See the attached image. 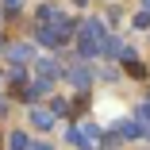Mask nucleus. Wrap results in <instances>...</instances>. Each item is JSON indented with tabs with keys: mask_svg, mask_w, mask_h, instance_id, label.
Segmentation results:
<instances>
[{
	"mask_svg": "<svg viewBox=\"0 0 150 150\" xmlns=\"http://www.w3.org/2000/svg\"><path fill=\"white\" fill-rule=\"evenodd\" d=\"M77 31V27H73V19H66V16H58L54 23H46V27H39V42L42 46H62L69 35Z\"/></svg>",
	"mask_w": 150,
	"mask_h": 150,
	"instance_id": "1",
	"label": "nucleus"
},
{
	"mask_svg": "<svg viewBox=\"0 0 150 150\" xmlns=\"http://www.w3.org/2000/svg\"><path fill=\"white\" fill-rule=\"evenodd\" d=\"M100 46H104V27H100L96 19H85V23H81V54H85V58H96Z\"/></svg>",
	"mask_w": 150,
	"mask_h": 150,
	"instance_id": "2",
	"label": "nucleus"
},
{
	"mask_svg": "<svg viewBox=\"0 0 150 150\" xmlns=\"http://www.w3.org/2000/svg\"><path fill=\"white\" fill-rule=\"evenodd\" d=\"M66 77H69V85H73V88H88V81H93V73H88L85 66H69V69H66Z\"/></svg>",
	"mask_w": 150,
	"mask_h": 150,
	"instance_id": "3",
	"label": "nucleus"
},
{
	"mask_svg": "<svg viewBox=\"0 0 150 150\" xmlns=\"http://www.w3.org/2000/svg\"><path fill=\"white\" fill-rule=\"evenodd\" d=\"M31 123H35L39 131H46V127L54 123V112H46V108H31Z\"/></svg>",
	"mask_w": 150,
	"mask_h": 150,
	"instance_id": "4",
	"label": "nucleus"
},
{
	"mask_svg": "<svg viewBox=\"0 0 150 150\" xmlns=\"http://www.w3.org/2000/svg\"><path fill=\"white\" fill-rule=\"evenodd\" d=\"M115 131H119V139H139V135H142V131H146V127H142V123H139V119H131V123H119V127H115Z\"/></svg>",
	"mask_w": 150,
	"mask_h": 150,
	"instance_id": "5",
	"label": "nucleus"
},
{
	"mask_svg": "<svg viewBox=\"0 0 150 150\" xmlns=\"http://www.w3.org/2000/svg\"><path fill=\"white\" fill-rule=\"evenodd\" d=\"M66 139H69L73 146H85V150H88V146H93V139H88V135H85L81 127H69V131H66Z\"/></svg>",
	"mask_w": 150,
	"mask_h": 150,
	"instance_id": "6",
	"label": "nucleus"
},
{
	"mask_svg": "<svg viewBox=\"0 0 150 150\" xmlns=\"http://www.w3.org/2000/svg\"><path fill=\"white\" fill-rule=\"evenodd\" d=\"M35 77H39V81H54V77H58V66H54V62H39V66H35Z\"/></svg>",
	"mask_w": 150,
	"mask_h": 150,
	"instance_id": "7",
	"label": "nucleus"
},
{
	"mask_svg": "<svg viewBox=\"0 0 150 150\" xmlns=\"http://www.w3.org/2000/svg\"><path fill=\"white\" fill-rule=\"evenodd\" d=\"M58 16H62V12H58L54 4H42V8H39V27H46V23H54Z\"/></svg>",
	"mask_w": 150,
	"mask_h": 150,
	"instance_id": "8",
	"label": "nucleus"
},
{
	"mask_svg": "<svg viewBox=\"0 0 150 150\" xmlns=\"http://www.w3.org/2000/svg\"><path fill=\"white\" fill-rule=\"evenodd\" d=\"M27 58H31V46H27V42L12 46V62H27Z\"/></svg>",
	"mask_w": 150,
	"mask_h": 150,
	"instance_id": "9",
	"label": "nucleus"
},
{
	"mask_svg": "<svg viewBox=\"0 0 150 150\" xmlns=\"http://www.w3.org/2000/svg\"><path fill=\"white\" fill-rule=\"evenodd\" d=\"M135 119H139V123H142V127L150 123V96H146V100L139 104V112H135Z\"/></svg>",
	"mask_w": 150,
	"mask_h": 150,
	"instance_id": "10",
	"label": "nucleus"
},
{
	"mask_svg": "<svg viewBox=\"0 0 150 150\" xmlns=\"http://www.w3.org/2000/svg\"><path fill=\"white\" fill-rule=\"evenodd\" d=\"M104 54H123V46H119V39H112V35H104V46H100Z\"/></svg>",
	"mask_w": 150,
	"mask_h": 150,
	"instance_id": "11",
	"label": "nucleus"
},
{
	"mask_svg": "<svg viewBox=\"0 0 150 150\" xmlns=\"http://www.w3.org/2000/svg\"><path fill=\"white\" fill-rule=\"evenodd\" d=\"M8 146H12V150H27V139H23V131H12V135H8Z\"/></svg>",
	"mask_w": 150,
	"mask_h": 150,
	"instance_id": "12",
	"label": "nucleus"
},
{
	"mask_svg": "<svg viewBox=\"0 0 150 150\" xmlns=\"http://www.w3.org/2000/svg\"><path fill=\"white\" fill-rule=\"evenodd\" d=\"M127 69H131V77H146V66L142 62H127Z\"/></svg>",
	"mask_w": 150,
	"mask_h": 150,
	"instance_id": "13",
	"label": "nucleus"
},
{
	"mask_svg": "<svg viewBox=\"0 0 150 150\" xmlns=\"http://www.w3.org/2000/svg\"><path fill=\"white\" fill-rule=\"evenodd\" d=\"M50 112H54V115H66V112H69V104H66V100H54V104H50Z\"/></svg>",
	"mask_w": 150,
	"mask_h": 150,
	"instance_id": "14",
	"label": "nucleus"
},
{
	"mask_svg": "<svg viewBox=\"0 0 150 150\" xmlns=\"http://www.w3.org/2000/svg\"><path fill=\"white\" fill-rule=\"evenodd\" d=\"M135 27H150V12H139L135 16Z\"/></svg>",
	"mask_w": 150,
	"mask_h": 150,
	"instance_id": "15",
	"label": "nucleus"
},
{
	"mask_svg": "<svg viewBox=\"0 0 150 150\" xmlns=\"http://www.w3.org/2000/svg\"><path fill=\"white\" fill-rule=\"evenodd\" d=\"M4 8H8V16H16L19 12V0H4Z\"/></svg>",
	"mask_w": 150,
	"mask_h": 150,
	"instance_id": "16",
	"label": "nucleus"
},
{
	"mask_svg": "<svg viewBox=\"0 0 150 150\" xmlns=\"http://www.w3.org/2000/svg\"><path fill=\"white\" fill-rule=\"evenodd\" d=\"M27 150H50L46 142H31V146H27Z\"/></svg>",
	"mask_w": 150,
	"mask_h": 150,
	"instance_id": "17",
	"label": "nucleus"
},
{
	"mask_svg": "<svg viewBox=\"0 0 150 150\" xmlns=\"http://www.w3.org/2000/svg\"><path fill=\"white\" fill-rule=\"evenodd\" d=\"M4 108H8V104H4V96H0V115H4Z\"/></svg>",
	"mask_w": 150,
	"mask_h": 150,
	"instance_id": "18",
	"label": "nucleus"
},
{
	"mask_svg": "<svg viewBox=\"0 0 150 150\" xmlns=\"http://www.w3.org/2000/svg\"><path fill=\"white\" fill-rule=\"evenodd\" d=\"M142 8H146V12H150V0H142Z\"/></svg>",
	"mask_w": 150,
	"mask_h": 150,
	"instance_id": "19",
	"label": "nucleus"
},
{
	"mask_svg": "<svg viewBox=\"0 0 150 150\" xmlns=\"http://www.w3.org/2000/svg\"><path fill=\"white\" fill-rule=\"evenodd\" d=\"M146 131H150V127H146Z\"/></svg>",
	"mask_w": 150,
	"mask_h": 150,
	"instance_id": "20",
	"label": "nucleus"
}]
</instances>
